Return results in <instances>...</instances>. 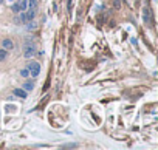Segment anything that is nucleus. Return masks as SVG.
Here are the masks:
<instances>
[{"label":"nucleus","instance_id":"1","mask_svg":"<svg viewBox=\"0 0 158 150\" xmlns=\"http://www.w3.org/2000/svg\"><path fill=\"white\" fill-rule=\"evenodd\" d=\"M28 71H30V76L31 78H37L39 74H40V64L36 62V60H30L28 65H27Z\"/></svg>","mask_w":158,"mask_h":150},{"label":"nucleus","instance_id":"2","mask_svg":"<svg viewBox=\"0 0 158 150\" xmlns=\"http://www.w3.org/2000/svg\"><path fill=\"white\" fill-rule=\"evenodd\" d=\"M36 56V45L31 43V42H27L24 45V57L25 59H31Z\"/></svg>","mask_w":158,"mask_h":150},{"label":"nucleus","instance_id":"3","mask_svg":"<svg viewBox=\"0 0 158 150\" xmlns=\"http://www.w3.org/2000/svg\"><path fill=\"white\" fill-rule=\"evenodd\" d=\"M16 19H17V20H16V23H19V25H20V23H22V25L30 23V22H28V19H27V13H25V11H20V16H19V17H16Z\"/></svg>","mask_w":158,"mask_h":150},{"label":"nucleus","instance_id":"4","mask_svg":"<svg viewBox=\"0 0 158 150\" xmlns=\"http://www.w3.org/2000/svg\"><path fill=\"white\" fill-rule=\"evenodd\" d=\"M143 20H144V23L146 25H150V22H152V16H150V11H149V8H144L143 9Z\"/></svg>","mask_w":158,"mask_h":150},{"label":"nucleus","instance_id":"5","mask_svg":"<svg viewBox=\"0 0 158 150\" xmlns=\"http://www.w3.org/2000/svg\"><path fill=\"white\" fill-rule=\"evenodd\" d=\"M17 97H22V99H25L27 96H28V93H27V90H24V88H16L14 91H13Z\"/></svg>","mask_w":158,"mask_h":150},{"label":"nucleus","instance_id":"6","mask_svg":"<svg viewBox=\"0 0 158 150\" xmlns=\"http://www.w3.org/2000/svg\"><path fill=\"white\" fill-rule=\"evenodd\" d=\"M2 46H3L5 49H13V48H14V43H13V40H11V39H3Z\"/></svg>","mask_w":158,"mask_h":150},{"label":"nucleus","instance_id":"7","mask_svg":"<svg viewBox=\"0 0 158 150\" xmlns=\"http://www.w3.org/2000/svg\"><path fill=\"white\" fill-rule=\"evenodd\" d=\"M25 13H27V19H28V22H33V20H34V16H36V11L31 9V8H28Z\"/></svg>","mask_w":158,"mask_h":150},{"label":"nucleus","instance_id":"8","mask_svg":"<svg viewBox=\"0 0 158 150\" xmlns=\"http://www.w3.org/2000/svg\"><path fill=\"white\" fill-rule=\"evenodd\" d=\"M17 3L20 6V11H27L28 9V0H17Z\"/></svg>","mask_w":158,"mask_h":150},{"label":"nucleus","instance_id":"9","mask_svg":"<svg viewBox=\"0 0 158 150\" xmlns=\"http://www.w3.org/2000/svg\"><path fill=\"white\" fill-rule=\"evenodd\" d=\"M24 90H27V91H31L33 88H34V82L33 81H28V82H25L24 84V87H22Z\"/></svg>","mask_w":158,"mask_h":150},{"label":"nucleus","instance_id":"10","mask_svg":"<svg viewBox=\"0 0 158 150\" xmlns=\"http://www.w3.org/2000/svg\"><path fill=\"white\" fill-rule=\"evenodd\" d=\"M6 57H8V49L2 48V49H0V62H3Z\"/></svg>","mask_w":158,"mask_h":150},{"label":"nucleus","instance_id":"11","mask_svg":"<svg viewBox=\"0 0 158 150\" xmlns=\"http://www.w3.org/2000/svg\"><path fill=\"white\" fill-rule=\"evenodd\" d=\"M11 11L13 13H20V6H19V3H17V0L13 3V6H11Z\"/></svg>","mask_w":158,"mask_h":150},{"label":"nucleus","instance_id":"12","mask_svg":"<svg viewBox=\"0 0 158 150\" xmlns=\"http://www.w3.org/2000/svg\"><path fill=\"white\" fill-rule=\"evenodd\" d=\"M20 76H22V78H28V76H30L28 68H22V70H20Z\"/></svg>","mask_w":158,"mask_h":150},{"label":"nucleus","instance_id":"13","mask_svg":"<svg viewBox=\"0 0 158 150\" xmlns=\"http://www.w3.org/2000/svg\"><path fill=\"white\" fill-rule=\"evenodd\" d=\"M36 6H37V0H28V8L36 9Z\"/></svg>","mask_w":158,"mask_h":150},{"label":"nucleus","instance_id":"14","mask_svg":"<svg viewBox=\"0 0 158 150\" xmlns=\"http://www.w3.org/2000/svg\"><path fill=\"white\" fill-rule=\"evenodd\" d=\"M72 2L73 0H68V9H72Z\"/></svg>","mask_w":158,"mask_h":150},{"label":"nucleus","instance_id":"15","mask_svg":"<svg viewBox=\"0 0 158 150\" xmlns=\"http://www.w3.org/2000/svg\"><path fill=\"white\" fill-rule=\"evenodd\" d=\"M3 2H5V0H0V5H2V3H3Z\"/></svg>","mask_w":158,"mask_h":150},{"label":"nucleus","instance_id":"16","mask_svg":"<svg viewBox=\"0 0 158 150\" xmlns=\"http://www.w3.org/2000/svg\"><path fill=\"white\" fill-rule=\"evenodd\" d=\"M9 2H16V0H9Z\"/></svg>","mask_w":158,"mask_h":150}]
</instances>
